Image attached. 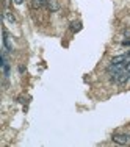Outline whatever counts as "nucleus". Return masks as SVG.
I'll use <instances>...</instances> for the list:
<instances>
[{
  "mask_svg": "<svg viewBox=\"0 0 130 147\" xmlns=\"http://www.w3.org/2000/svg\"><path fill=\"white\" fill-rule=\"evenodd\" d=\"M22 2H24V0H13V3H16V5H20Z\"/></svg>",
  "mask_w": 130,
  "mask_h": 147,
  "instance_id": "6e6552de",
  "label": "nucleus"
},
{
  "mask_svg": "<svg viewBox=\"0 0 130 147\" xmlns=\"http://www.w3.org/2000/svg\"><path fill=\"white\" fill-rule=\"evenodd\" d=\"M69 30H71L72 33H77V31H80V30H82V22H79V20L72 22L71 25H69Z\"/></svg>",
  "mask_w": 130,
  "mask_h": 147,
  "instance_id": "7ed1b4c3",
  "label": "nucleus"
},
{
  "mask_svg": "<svg viewBox=\"0 0 130 147\" xmlns=\"http://www.w3.org/2000/svg\"><path fill=\"white\" fill-rule=\"evenodd\" d=\"M41 6H44L41 0H31V8H33V9H39Z\"/></svg>",
  "mask_w": 130,
  "mask_h": 147,
  "instance_id": "423d86ee",
  "label": "nucleus"
},
{
  "mask_svg": "<svg viewBox=\"0 0 130 147\" xmlns=\"http://www.w3.org/2000/svg\"><path fill=\"white\" fill-rule=\"evenodd\" d=\"M124 34H125V36H130V28H125L124 30Z\"/></svg>",
  "mask_w": 130,
  "mask_h": 147,
  "instance_id": "0eeeda50",
  "label": "nucleus"
},
{
  "mask_svg": "<svg viewBox=\"0 0 130 147\" xmlns=\"http://www.w3.org/2000/svg\"><path fill=\"white\" fill-rule=\"evenodd\" d=\"M113 141L116 144H121V146H125L129 142V135H122V133H114L113 135Z\"/></svg>",
  "mask_w": 130,
  "mask_h": 147,
  "instance_id": "f257e3e1",
  "label": "nucleus"
},
{
  "mask_svg": "<svg viewBox=\"0 0 130 147\" xmlns=\"http://www.w3.org/2000/svg\"><path fill=\"white\" fill-rule=\"evenodd\" d=\"M122 45H130V39H125L124 42H122Z\"/></svg>",
  "mask_w": 130,
  "mask_h": 147,
  "instance_id": "1a4fd4ad",
  "label": "nucleus"
},
{
  "mask_svg": "<svg viewBox=\"0 0 130 147\" xmlns=\"http://www.w3.org/2000/svg\"><path fill=\"white\" fill-rule=\"evenodd\" d=\"M122 63H125V55H119L111 59V64H122Z\"/></svg>",
  "mask_w": 130,
  "mask_h": 147,
  "instance_id": "20e7f679",
  "label": "nucleus"
},
{
  "mask_svg": "<svg viewBox=\"0 0 130 147\" xmlns=\"http://www.w3.org/2000/svg\"><path fill=\"white\" fill-rule=\"evenodd\" d=\"M125 69H127V71H129V72H130V61H129V63H127V64H125Z\"/></svg>",
  "mask_w": 130,
  "mask_h": 147,
  "instance_id": "9d476101",
  "label": "nucleus"
},
{
  "mask_svg": "<svg viewBox=\"0 0 130 147\" xmlns=\"http://www.w3.org/2000/svg\"><path fill=\"white\" fill-rule=\"evenodd\" d=\"M5 19L8 20V22H11V24H14V22H16V16L13 14V13H9V11H6V13H5Z\"/></svg>",
  "mask_w": 130,
  "mask_h": 147,
  "instance_id": "39448f33",
  "label": "nucleus"
},
{
  "mask_svg": "<svg viewBox=\"0 0 130 147\" xmlns=\"http://www.w3.org/2000/svg\"><path fill=\"white\" fill-rule=\"evenodd\" d=\"M45 6H47L49 11H58V9H60V6H58L57 0H49V2L45 3Z\"/></svg>",
  "mask_w": 130,
  "mask_h": 147,
  "instance_id": "f03ea898",
  "label": "nucleus"
}]
</instances>
